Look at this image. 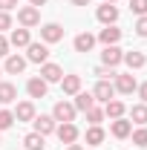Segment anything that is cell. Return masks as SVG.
Listing matches in <instances>:
<instances>
[{
  "mask_svg": "<svg viewBox=\"0 0 147 150\" xmlns=\"http://www.w3.org/2000/svg\"><path fill=\"white\" fill-rule=\"evenodd\" d=\"M23 69H26V58H20V55H6L3 72H9V75H20Z\"/></svg>",
  "mask_w": 147,
  "mask_h": 150,
  "instance_id": "cell-16",
  "label": "cell"
},
{
  "mask_svg": "<svg viewBox=\"0 0 147 150\" xmlns=\"http://www.w3.org/2000/svg\"><path fill=\"white\" fill-rule=\"evenodd\" d=\"M101 61H104V67L115 69V67L124 61V52H121L118 46H104V52H101Z\"/></svg>",
  "mask_w": 147,
  "mask_h": 150,
  "instance_id": "cell-11",
  "label": "cell"
},
{
  "mask_svg": "<svg viewBox=\"0 0 147 150\" xmlns=\"http://www.w3.org/2000/svg\"><path fill=\"white\" fill-rule=\"evenodd\" d=\"M136 35H139V38H147V15H141V18L136 20Z\"/></svg>",
  "mask_w": 147,
  "mask_h": 150,
  "instance_id": "cell-32",
  "label": "cell"
},
{
  "mask_svg": "<svg viewBox=\"0 0 147 150\" xmlns=\"http://www.w3.org/2000/svg\"><path fill=\"white\" fill-rule=\"evenodd\" d=\"M133 136V144L136 147H147V127H139L136 133H130Z\"/></svg>",
  "mask_w": 147,
  "mask_h": 150,
  "instance_id": "cell-27",
  "label": "cell"
},
{
  "mask_svg": "<svg viewBox=\"0 0 147 150\" xmlns=\"http://www.w3.org/2000/svg\"><path fill=\"white\" fill-rule=\"evenodd\" d=\"M127 112V107H124V101H118V98H110L107 104H104V115L107 118H121Z\"/></svg>",
  "mask_w": 147,
  "mask_h": 150,
  "instance_id": "cell-20",
  "label": "cell"
},
{
  "mask_svg": "<svg viewBox=\"0 0 147 150\" xmlns=\"http://www.w3.org/2000/svg\"><path fill=\"white\" fill-rule=\"evenodd\" d=\"M40 78H43L46 84H58V81L64 78V69H61L58 64H49V61H46V64H40Z\"/></svg>",
  "mask_w": 147,
  "mask_h": 150,
  "instance_id": "cell-9",
  "label": "cell"
},
{
  "mask_svg": "<svg viewBox=\"0 0 147 150\" xmlns=\"http://www.w3.org/2000/svg\"><path fill=\"white\" fill-rule=\"evenodd\" d=\"M46 90H49V84H46L43 78H29V81H26L29 98H46Z\"/></svg>",
  "mask_w": 147,
  "mask_h": 150,
  "instance_id": "cell-13",
  "label": "cell"
},
{
  "mask_svg": "<svg viewBox=\"0 0 147 150\" xmlns=\"http://www.w3.org/2000/svg\"><path fill=\"white\" fill-rule=\"evenodd\" d=\"M43 139H46V136H40V133L32 130L26 139H23V144H26L23 150H43Z\"/></svg>",
  "mask_w": 147,
  "mask_h": 150,
  "instance_id": "cell-25",
  "label": "cell"
},
{
  "mask_svg": "<svg viewBox=\"0 0 147 150\" xmlns=\"http://www.w3.org/2000/svg\"><path fill=\"white\" fill-rule=\"evenodd\" d=\"M130 12H133V15H139V18L147 15V0H130Z\"/></svg>",
  "mask_w": 147,
  "mask_h": 150,
  "instance_id": "cell-30",
  "label": "cell"
},
{
  "mask_svg": "<svg viewBox=\"0 0 147 150\" xmlns=\"http://www.w3.org/2000/svg\"><path fill=\"white\" fill-rule=\"evenodd\" d=\"M75 110H81V112H87L95 107V98H92V93H78L75 95V104H72Z\"/></svg>",
  "mask_w": 147,
  "mask_h": 150,
  "instance_id": "cell-24",
  "label": "cell"
},
{
  "mask_svg": "<svg viewBox=\"0 0 147 150\" xmlns=\"http://www.w3.org/2000/svg\"><path fill=\"white\" fill-rule=\"evenodd\" d=\"M124 64H127L130 69H141L147 64V58H144V52H136L133 49V52H124Z\"/></svg>",
  "mask_w": 147,
  "mask_h": 150,
  "instance_id": "cell-23",
  "label": "cell"
},
{
  "mask_svg": "<svg viewBox=\"0 0 147 150\" xmlns=\"http://www.w3.org/2000/svg\"><path fill=\"white\" fill-rule=\"evenodd\" d=\"M104 3H115V0H104Z\"/></svg>",
  "mask_w": 147,
  "mask_h": 150,
  "instance_id": "cell-40",
  "label": "cell"
},
{
  "mask_svg": "<svg viewBox=\"0 0 147 150\" xmlns=\"http://www.w3.org/2000/svg\"><path fill=\"white\" fill-rule=\"evenodd\" d=\"M66 150H84L81 144H66Z\"/></svg>",
  "mask_w": 147,
  "mask_h": 150,
  "instance_id": "cell-39",
  "label": "cell"
},
{
  "mask_svg": "<svg viewBox=\"0 0 147 150\" xmlns=\"http://www.w3.org/2000/svg\"><path fill=\"white\" fill-rule=\"evenodd\" d=\"M95 18L101 20L104 26H112V23L118 20V9H115L112 3H104V6H98V12H95Z\"/></svg>",
  "mask_w": 147,
  "mask_h": 150,
  "instance_id": "cell-14",
  "label": "cell"
},
{
  "mask_svg": "<svg viewBox=\"0 0 147 150\" xmlns=\"http://www.w3.org/2000/svg\"><path fill=\"white\" fill-rule=\"evenodd\" d=\"M0 75H3V69H0Z\"/></svg>",
  "mask_w": 147,
  "mask_h": 150,
  "instance_id": "cell-41",
  "label": "cell"
},
{
  "mask_svg": "<svg viewBox=\"0 0 147 150\" xmlns=\"http://www.w3.org/2000/svg\"><path fill=\"white\" fill-rule=\"evenodd\" d=\"M32 124H35V133H40V136H49V133H55V127H58V121L52 115H35Z\"/></svg>",
  "mask_w": 147,
  "mask_h": 150,
  "instance_id": "cell-10",
  "label": "cell"
},
{
  "mask_svg": "<svg viewBox=\"0 0 147 150\" xmlns=\"http://www.w3.org/2000/svg\"><path fill=\"white\" fill-rule=\"evenodd\" d=\"M112 87H115V93H121V95H133L139 90L133 72H115V84H112Z\"/></svg>",
  "mask_w": 147,
  "mask_h": 150,
  "instance_id": "cell-1",
  "label": "cell"
},
{
  "mask_svg": "<svg viewBox=\"0 0 147 150\" xmlns=\"http://www.w3.org/2000/svg\"><path fill=\"white\" fill-rule=\"evenodd\" d=\"M92 98H95V101H101V104H107L110 98H115V87H112L110 81H98V84H95V90H92Z\"/></svg>",
  "mask_w": 147,
  "mask_h": 150,
  "instance_id": "cell-7",
  "label": "cell"
},
{
  "mask_svg": "<svg viewBox=\"0 0 147 150\" xmlns=\"http://www.w3.org/2000/svg\"><path fill=\"white\" fill-rule=\"evenodd\" d=\"M110 133L115 139H127L130 133H133V121H127L124 115H121V118H112L110 121Z\"/></svg>",
  "mask_w": 147,
  "mask_h": 150,
  "instance_id": "cell-12",
  "label": "cell"
},
{
  "mask_svg": "<svg viewBox=\"0 0 147 150\" xmlns=\"http://www.w3.org/2000/svg\"><path fill=\"white\" fill-rule=\"evenodd\" d=\"M87 121H90V124H101V121H104V110H101V107L87 110Z\"/></svg>",
  "mask_w": 147,
  "mask_h": 150,
  "instance_id": "cell-29",
  "label": "cell"
},
{
  "mask_svg": "<svg viewBox=\"0 0 147 150\" xmlns=\"http://www.w3.org/2000/svg\"><path fill=\"white\" fill-rule=\"evenodd\" d=\"M95 75H98V81H107V78H115V69H110V67H95Z\"/></svg>",
  "mask_w": 147,
  "mask_h": 150,
  "instance_id": "cell-31",
  "label": "cell"
},
{
  "mask_svg": "<svg viewBox=\"0 0 147 150\" xmlns=\"http://www.w3.org/2000/svg\"><path fill=\"white\" fill-rule=\"evenodd\" d=\"M84 139H87V144H92V147H98L104 139H107V133L101 130V124H90V130L84 133Z\"/></svg>",
  "mask_w": 147,
  "mask_h": 150,
  "instance_id": "cell-21",
  "label": "cell"
},
{
  "mask_svg": "<svg viewBox=\"0 0 147 150\" xmlns=\"http://www.w3.org/2000/svg\"><path fill=\"white\" fill-rule=\"evenodd\" d=\"M95 40H101L104 46H115V43L121 40V29H118L115 23H112V26H104V29L98 32V38H95Z\"/></svg>",
  "mask_w": 147,
  "mask_h": 150,
  "instance_id": "cell-8",
  "label": "cell"
},
{
  "mask_svg": "<svg viewBox=\"0 0 147 150\" xmlns=\"http://www.w3.org/2000/svg\"><path fill=\"white\" fill-rule=\"evenodd\" d=\"M43 3H46V0H29V6H35V9H40Z\"/></svg>",
  "mask_w": 147,
  "mask_h": 150,
  "instance_id": "cell-37",
  "label": "cell"
},
{
  "mask_svg": "<svg viewBox=\"0 0 147 150\" xmlns=\"http://www.w3.org/2000/svg\"><path fill=\"white\" fill-rule=\"evenodd\" d=\"M37 112H35V104L32 101H20L15 107V121H32Z\"/></svg>",
  "mask_w": 147,
  "mask_h": 150,
  "instance_id": "cell-18",
  "label": "cell"
},
{
  "mask_svg": "<svg viewBox=\"0 0 147 150\" xmlns=\"http://www.w3.org/2000/svg\"><path fill=\"white\" fill-rule=\"evenodd\" d=\"M6 55H9V38L0 35V58H6Z\"/></svg>",
  "mask_w": 147,
  "mask_h": 150,
  "instance_id": "cell-34",
  "label": "cell"
},
{
  "mask_svg": "<svg viewBox=\"0 0 147 150\" xmlns=\"http://www.w3.org/2000/svg\"><path fill=\"white\" fill-rule=\"evenodd\" d=\"M75 107L69 104V101H58L55 107H52V118L55 121H61V124H66V121H75Z\"/></svg>",
  "mask_w": 147,
  "mask_h": 150,
  "instance_id": "cell-4",
  "label": "cell"
},
{
  "mask_svg": "<svg viewBox=\"0 0 147 150\" xmlns=\"http://www.w3.org/2000/svg\"><path fill=\"white\" fill-rule=\"evenodd\" d=\"M75 52H92V46H95V35H90V32H81V35L72 40Z\"/></svg>",
  "mask_w": 147,
  "mask_h": 150,
  "instance_id": "cell-19",
  "label": "cell"
},
{
  "mask_svg": "<svg viewBox=\"0 0 147 150\" xmlns=\"http://www.w3.org/2000/svg\"><path fill=\"white\" fill-rule=\"evenodd\" d=\"M55 133H58V139H61V144H75V142H78V127H75L72 121H66V124H58Z\"/></svg>",
  "mask_w": 147,
  "mask_h": 150,
  "instance_id": "cell-6",
  "label": "cell"
},
{
  "mask_svg": "<svg viewBox=\"0 0 147 150\" xmlns=\"http://www.w3.org/2000/svg\"><path fill=\"white\" fill-rule=\"evenodd\" d=\"M130 118H133V124H147V104H136L133 110H130Z\"/></svg>",
  "mask_w": 147,
  "mask_h": 150,
  "instance_id": "cell-26",
  "label": "cell"
},
{
  "mask_svg": "<svg viewBox=\"0 0 147 150\" xmlns=\"http://www.w3.org/2000/svg\"><path fill=\"white\" fill-rule=\"evenodd\" d=\"M64 38V26L61 23H43L40 26V40L43 43H58Z\"/></svg>",
  "mask_w": 147,
  "mask_h": 150,
  "instance_id": "cell-5",
  "label": "cell"
},
{
  "mask_svg": "<svg viewBox=\"0 0 147 150\" xmlns=\"http://www.w3.org/2000/svg\"><path fill=\"white\" fill-rule=\"evenodd\" d=\"M15 124V112H9V110H0V133L3 130H9Z\"/></svg>",
  "mask_w": 147,
  "mask_h": 150,
  "instance_id": "cell-28",
  "label": "cell"
},
{
  "mask_svg": "<svg viewBox=\"0 0 147 150\" xmlns=\"http://www.w3.org/2000/svg\"><path fill=\"white\" fill-rule=\"evenodd\" d=\"M61 90H64V95H78L81 93V75H64Z\"/></svg>",
  "mask_w": 147,
  "mask_h": 150,
  "instance_id": "cell-17",
  "label": "cell"
},
{
  "mask_svg": "<svg viewBox=\"0 0 147 150\" xmlns=\"http://www.w3.org/2000/svg\"><path fill=\"white\" fill-rule=\"evenodd\" d=\"M139 98H141V104H147V81L139 84Z\"/></svg>",
  "mask_w": 147,
  "mask_h": 150,
  "instance_id": "cell-36",
  "label": "cell"
},
{
  "mask_svg": "<svg viewBox=\"0 0 147 150\" xmlns=\"http://www.w3.org/2000/svg\"><path fill=\"white\" fill-rule=\"evenodd\" d=\"M18 23L23 26V29L37 26V23H40V9H35V6H23V9H18Z\"/></svg>",
  "mask_w": 147,
  "mask_h": 150,
  "instance_id": "cell-3",
  "label": "cell"
},
{
  "mask_svg": "<svg viewBox=\"0 0 147 150\" xmlns=\"http://www.w3.org/2000/svg\"><path fill=\"white\" fill-rule=\"evenodd\" d=\"M6 29H12V18H9V12H0V35Z\"/></svg>",
  "mask_w": 147,
  "mask_h": 150,
  "instance_id": "cell-33",
  "label": "cell"
},
{
  "mask_svg": "<svg viewBox=\"0 0 147 150\" xmlns=\"http://www.w3.org/2000/svg\"><path fill=\"white\" fill-rule=\"evenodd\" d=\"M26 61H32V64H46L49 61V43H29L26 46Z\"/></svg>",
  "mask_w": 147,
  "mask_h": 150,
  "instance_id": "cell-2",
  "label": "cell"
},
{
  "mask_svg": "<svg viewBox=\"0 0 147 150\" xmlns=\"http://www.w3.org/2000/svg\"><path fill=\"white\" fill-rule=\"evenodd\" d=\"M72 6H90V0H72Z\"/></svg>",
  "mask_w": 147,
  "mask_h": 150,
  "instance_id": "cell-38",
  "label": "cell"
},
{
  "mask_svg": "<svg viewBox=\"0 0 147 150\" xmlns=\"http://www.w3.org/2000/svg\"><path fill=\"white\" fill-rule=\"evenodd\" d=\"M32 43V38H29V29H12V35H9V46H18V49H26Z\"/></svg>",
  "mask_w": 147,
  "mask_h": 150,
  "instance_id": "cell-15",
  "label": "cell"
},
{
  "mask_svg": "<svg viewBox=\"0 0 147 150\" xmlns=\"http://www.w3.org/2000/svg\"><path fill=\"white\" fill-rule=\"evenodd\" d=\"M15 6H18V0H0V12H9Z\"/></svg>",
  "mask_w": 147,
  "mask_h": 150,
  "instance_id": "cell-35",
  "label": "cell"
},
{
  "mask_svg": "<svg viewBox=\"0 0 147 150\" xmlns=\"http://www.w3.org/2000/svg\"><path fill=\"white\" fill-rule=\"evenodd\" d=\"M18 98V87L9 81H0V104H12Z\"/></svg>",
  "mask_w": 147,
  "mask_h": 150,
  "instance_id": "cell-22",
  "label": "cell"
}]
</instances>
